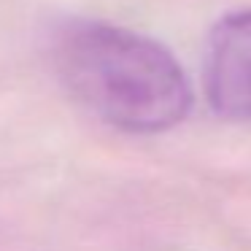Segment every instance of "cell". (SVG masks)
Listing matches in <instances>:
<instances>
[{
  "label": "cell",
  "mask_w": 251,
  "mask_h": 251,
  "mask_svg": "<svg viewBox=\"0 0 251 251\" xmlns=\"http://www.w3.org/2000/svg\"><path fill=\"white\" fill-rule=\"evenodd\" d=\"M57 71L78 103L125 132H165L192 108L178 60L159 41L119 25H68L57 41Z\"/></svg>",
  "instance_id": "6da1fadb"
},
{
  "label": "cell",
  "mask_w": 251,
  "mask_h": 251,
  "mask_svg": "<svg viewBox=\"0 0 251 251\" xmlns=\"http://www.w3.org/2000/svg\"><path fill=\"white\" fill-rule=\"evenodd\" d=\"M202 87L208 105L227 119H251V11L213 25L205 46Z\"/></svg>",
  "instance_id": "7a4b0ae2"
}]
</instances>
